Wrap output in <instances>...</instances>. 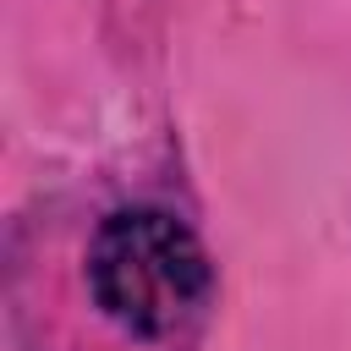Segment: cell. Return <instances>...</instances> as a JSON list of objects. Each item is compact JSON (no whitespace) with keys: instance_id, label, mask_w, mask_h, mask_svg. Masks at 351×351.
Masks as SVG:
<instances>
[{"instance_id":"6da1fadb","label":"cell","mask_w":351,"mask_h":351,"mask_svg":"<svg viewBox=\"0 0 351 351\" xmlns=\"http://www.w3.org/2000/svg\"><path fill=\"white\" fill-rule=\"evenodd\" d=\"M88 285L137 340L176 335L208 296V258L170 208H115L88 247Z\"/></svg>"}]
</instances>
